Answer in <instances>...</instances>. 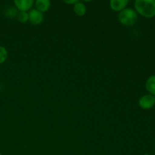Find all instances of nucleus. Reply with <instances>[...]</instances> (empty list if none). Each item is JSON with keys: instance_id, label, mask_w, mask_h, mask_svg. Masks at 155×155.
<instances>
[{"instance_id": "obj_4", "label": "nucleus", "mask_w": 155, "mask_h": 155, "mask_svg": "<svg viewBox=\"0 0 155 155\" xmlns=\"http://www.w3.org/2000/svg\"><path fill=\"white\" fill-rule=\"evenodd\" d=\"M29 21L33 25H39L43 21L44 16L42 12H39L36 8L31 9L28 13Z\"/></svg>"}, {"instance_id": "obj_1", "label": "nucleus", "mask_w": 155, "mask_h": 155, "mask_svg": "<svg viewBox=\"0 0 155 155\" xmlns=\"http://www.w3.org/2000/svg\"><path fill=\"white\" fill-rule=\"evenodd\" d=\"M135 8L138 14L146 18L155 16V0H136Z\"/></svg>"}, {"instance_id": "obj_3", "label": "nucleus", "mask_w": 155, "mask_h": 155, "mask_svg": "<svg viewBox=\"0 0 155 155\" xmlns=\"http://www.w3.org/2000/svg\"><path fill=\"white\" fill-rule=\"evenodd\" d=\"M139 105L141 108L149 110L155 105V96L152 95H145L139 100Z\"/></svg>"}, {"instance_id": "obj_13", "label": "nucleus", "mask_w": 155, "mask_h": 155, "mask_svg": "<svg viewBox=\"0 0 155 155\" xmlns=\"http://www.w3.org/2000/svg\"><path fill=\"white\" fill-rule=\"evenodd\" d=\"M0 155H2V154H1V152H0Z\"/></svg>"}, {"instance_id": "obj_6", "label": "nucleus", "mask_w": 155, "mask_h": 155, "mask_svg": "<svg viewBox=\"0 0 155 155\" xmlns=\"http://www.w3.org/2000/svg\"><path fill=\"white\" fill-rule=\"evenodd\" d=\"M128 2V0H111L110 7L114 12H121L126 8Z\"/></svg>"}, {"instance_id": "obj_8", "label": "nucleus", "mask_w": 155, "mask_h": 155, "mask_svg": "<svg viewBox=\"0 0 155 155\" xmlns=\"http://www.w3.org/2000/svg\"><path fill=\"white\" fill-rule=\"evenodd\" d=\"M145 88L150 95L155 96V75L148 77L145 83Z\"/></svg>"}, {"instance_id": "obj_10", "label": "nucleus", "mask_w": 155, "mask_h": 155, "mask_svg": "<svg viewBox=\"0 0 155 155\" xmlns=\"http://www.w3.org/2000/svg\"><path fill=\"white\" fill-rule=\"evenodd\" d=\"M17 18H18V21L20 23L24 24V23L27 22L29 21L28 13L26 12H19L17 15Z\"/></svg>"}, {"instance_id": "obj_2", "label": "nucleus", "mask_w": 155, "mask_h": 155, "mask_svg": "<svg viewBox=\"0 0 155 155\" xmlns=\"http://www.w3.org/2000/svg\"><path fill=\"white\" fill-rule=\"evenodd\" d=\"M118 21L120 24L125 26H132L136 23L138 20L137 12L133 8H126L118 14Z\"/></svg>"}, {"instance_id": "obj_5", "label": "nucleus", "mask_w": 155, "mask_h": 155, "mask_svg": "<svg viewBox=\"0 0 155 155\" xmlns=\"http://www.w3.org/2000/svg\"><path fill=\"white\" fill-rule=\"evenodd\" d=\"M15 6L19 12H26L33 7L34 2L33 0H15L14 2Z\"/></svg>"}, {"instance_id": "obj_12", "label": "nucleus", "mask_w": 155, "mask_h": 155, "mask_svg": "<svg viewBox=\"0 0 155 155\" xmlns=\"http://www.w3.org/2000/svg\"><path fill=\"white\" fill-rule=\"evenodd\" d=\"M78 0H68V1H64V2L67 3V4H71V5H74L76 4L77 2H78Z\"/></svg>"}, {"instance_id": "obj_9", "label": "nucleus", "mask_w": 155, "mask_h": 155, "mask_svg": "<svg viewBox=\"0 0 155 155\" xmlns=\"http://www.w3.org/2000/svg\"><path fill=\"white\" fill-rule=\"evenodd\" d=\"M74 12L77 16H83L86 13V7L83 2H78L74 5Z\"/></svg>"}, {"instance_id": "obj_11", "label": "nucleus", "mask_w": 155, "mask_h": 155, "mask_svg": "<svg viewBox=\"0 0 155 155\" xmlns=\"http://www.w3.org/2000/svg\"><path fill=\"white\" fill-rule=\"evenodd\" d=\"M8 58V51L4 46L0 45V64L4 63Z\"/></svg>"}, {"instance_id": "obj_7", "label": "nucleus", "mask_w": 155, "mask_h": 155, "mask_svg": "<svg viewBox=\"0 0 155 155\" xmlns=\"http://www.w3.org/2000/svg\"><path fill=\"white\" fill-rule=\"evenodd\" d=\"M34 3L36 10L42 13L46 12L51 7V2L48 0H36Z\"/></svg>"}]
</instances>
